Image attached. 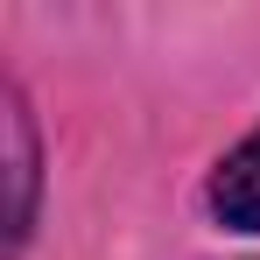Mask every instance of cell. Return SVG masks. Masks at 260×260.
Masks as SVG:
<instances>
[{
	"mask_svg": "<svg viewBox=\"0 0 260 260\" xmlns=\"http://www.w3.org/2000/svg\"><path fill=\"white\" fill-rule=\"evenodd\" d=\"M211 211L225 225H239V232H260V134L253 141H239L211 176Z\"/></svg>",
	"mask_w": 260,
	"mask_h": 260,
	"instance_id": "cell-1",
	"label": "cell"
},
{
	"mask_svg": "<svg viewBox=\"0 0 260 260\" xmlns=\"http://www.w3.org/2000/svg\"><path fill=\"white\" fill-rule=\"evenodd\" d=\"M7 134H14V190H21V204H14V239L28 232V183H36V155H28V113H21V99H7Z\"/></svg>",
	"mask_w": 260,
	"mask_h": 260,
	"instance_id": "cell-2",
	"label": "cell"
}]
</instances>
